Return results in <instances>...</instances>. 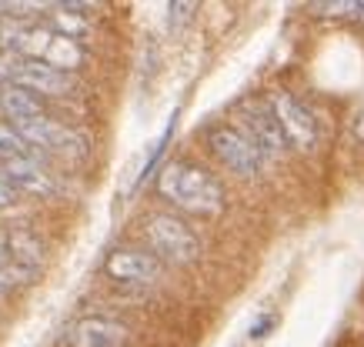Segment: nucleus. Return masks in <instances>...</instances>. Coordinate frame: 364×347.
Listing matches in <instances>:
<instances>
[{
  "label": "nucleus",
  "mask_w": 364,
  "mask_h": 347,
  "mask_svg": "<svg viewBox=\"0 0 364 347\" xmlns=\"http://www.w3.org/2000/svg\"><path fill=\"white\" fill-rule=\"evenodd\" d=\"M157 191L164 194L174 207L198 214V217H218L224 211L221 180L208 174L204 167H198V164H188V160L167 164L161 170V177H157Z\"/></svg>",
  "instance_id": "1"
},
{
  "label": "nucleus",
  "mask_w": 364,
  "mask_h": 347,
  "mask_svg": "<svg viewBox=\"0 0 364 347\" xmlns=\"http://www.w3.org/2000/svg\"><path fill=\"white\" fill-rule=\"evenodd\" d=\"M0 44L7 47V54H21L27 60H37V64H47L54 70H64V74H74L77 67H84V47L70 37L57 34L54 27H41V23H17V27H7L0 34Z\"/></svg>",
  "instance_id": "2"
},
{
  "label": "nucleus",
  "mask_w": 364,
  "mask_h": 347,
  "mask_svg": "<svg viewBox=\"0 0 364 347\" xmlns=\"http://www.w3.org/2000/svg\"><path fill=\"white\" fill-rule=\"evenodd\" d=\"M144 237H147V244H151L157 260L184 268V264H194L200 258L198 234L174 214H151L144 221Z\"/></svg>",
  "instance_id": "3"
},
{
  "label": "nucleus",
  "mask_w": 364,
  "mask_h": 347,
  "mask_svg": "<svg viewBox=\"0 0 364 347\" xmlns=\"http://www.w3.org/2000/svg\"><path fill=\"white\" fill-rule=\"evenodd\" d=\"M14 131L33 147V150H54V154H64V157H87V137L80 134V131H70L64 123L50 121L47 114L41 117H31V121H17L11 123Z\"/></svg>",
  "instance_id": "4"
},
{
  "label": "nucleus",
  "mask_w": 364,
  "mask_h": 347,
  "mask_svg": "<svg viewBox=\"0 0 364 347\" xmlns=\"http://www.w3.org/2000/svg\"><path fill=\"white\" fill-rule=\"evenodd\" d=\"M264 104L271 107V114H274V121H277V127H281V137H284L287 147L311 150V147L318 144V121H314V114H311L294 94L271 90V97H267Z\"/></svg>",
  "instance_id": "5"
},
{
  "label": "nucleus",
  "mask_w": 364,
  "mask_h": 347,
  "mask_svg": "<svg viewBox=\"0 0 364 347\" xmlns=\"http://www.w3.org/2000/svg\"><path fill=\"white\" fill-rule=\"evenodd\" d=\"M234 121H237L234 131H241L261 150V157H281L287 150L284 137H281V127H277L274 114H271V107L264 101H244L237 107V114H234Z\"/></svg>",
  "instance_id": "6"
},
{
  "label": "nucleus",
  "mask_w": 364,
  "mask_h": 347,
  "mask_svg": "<svg viewBox=\"0 0 364 347\" xmlns=\"http://www.w3.org/2000/svg\"><path fill=\"white\" fill-rule=\"evenodd\" d=\"M208 147L224 167L234 170V174H241V177H254V174H261V167H264L261 150H257L241 131H234V127H214L208 134Z\"/></svg>",
  "instance_id": "7"
},
{
  "label": "nucleus",
  "mask_w": 364,
  "mask_h": 347,
  "mask_svg": "<svg viewBox=\"0 0 364 347\" xmlns=\"http://www.w3.org/2000/svg\"><path fill=\"white\" fill-rule=\"evenodd\" d=\"M0 180H7L17 194H31V197H54V194L60 191L54 174L41 164V157L0 160Z\"/></svg>",
  "instance_id": "8"
},
{
  "label": "nucleus",
  "mask_w": 364,
  "mask_h": 347,
  "mask_svg": "<svg viewBox=\"0 0 364 347\" xmlns=\"http://www.w3.org/2000/svg\"><path fill=\"white\" fill-rule=\"evenodd\" d=\"M104 270L107 277L117 280V284H154L164 274V264L147 254V250H137V247H117L111 258L104 260Z\"/></svg>",
  "instance_id": "9"
},
{
  "label": "nucleus",
  "mask_w": 364,
  "mask_h": 347,
  "mask_svg": "<svg viewBox=\"0 0 364 347\" xmlns=\"http://www.w3.org/2000/svg\"><path fill=\"white\" fill-rule=\"evenodd\" d=\"M11 84L37 94L41 101H44V97H67V94L77 90V77H74V74L54 70V67H47V64H37V60H21Z\"/></svg>",
  "instance_id": "10"
},
{
  "label": "nucleus",
  "mask_w": 364,
  "mask_h": 347,
  "mask_svg": "<svg viewBox=\"0 0 364 347\" xmlns=\"http://www.w3.org/2000/svg\"><path fill=\"white\" fill-rule=\"evenodd\" d=\"M67 341L74 347H124L127 344V327L111 317H80L70 327Z\"/></svg>",
  "instance_id": "11"
},
{
  "label": "nucleus",
  "mask_w": 364,
  "mask_h": 347,
  "mask_svg": "<svg viewBox=\"0 0 364 347\" xmlns=\"http://www.w3.org/2000/svg\"><path fill=\"white\" fill-rule=\"evenodd\" d=\"M0 111L7 114L14 123L17 121H31V117H41L44 114V101L31 94V90L17 87V84H4L0 87Z\"/></svg>",
  "instance_id": "12"
},
{
  "label": "nucleus",
  "mask_w": 364,
  "mask_h": 347,
  "mask_svg": "<svg viewBox=\"0 0 364 347\" xmlns=\"http://www.w3.org/2000/svg\"><path fill=\"white\" fill-rule=\"evenodd\" d=\"M7 258H14V264L23 270H33L41 260H44V244H41V237L31 234V231H11L7 234Z\"/></svg>",
  "instance_id": "13"
},
{
  "label": "nucleus",
  "mask_w": 364,
  "mask_h": 347,
  "mask_svg": "<svg viewBox=\"0 0 364 347\" xmlns=\"http://www.w3.org/2000/svg\"><path fill=\"white\" fill-rule=\"evenodd\" d=\"M50 11H54L50 13V27H54L57 34H64L80 44V37L90 31V21L80 13V11H87V7L84 4H54Z\"/></svg>",
  "instance_id": "14"
},
{
  "label": "nucleus",
  "mask_w": 364,
  "mask_h": 347,
  "mask_svg": "<svg viewBox=\"0 0 364 347\" xmlns=\"http://www.w3.org/2000/svg\"><path fill=\"white\" fill-rule=\"evenodd\" d=\"M14 157H41V150H33L14 127L0 123V160H14Z\"/></svg>",
  "instance_id": "15"
},
{
  "label": "nucleus",
  "mask_w": 364,
  "mask_h": 347,
  "mask_svg": "<svg viewBox=\"0 0 364 347\" xmlns=\"http://www.w3.org/2000/svg\"><path fill=\"white\" fill-rule=\"evenodd\" d=\"M321 17H364V0H338V4H311Z\"/></svg>",
  "instance_id": "16"
},
{
  "label": "nucleus",
  "mask_w": 364,
  "mask_h": 347,
  "mask_svg": "<svg viewBox=\"0 0 364 347\" xmlns=\"http://www.w3.org/2000/svg\"><path fill=\"white\" fill-rule=\"evenodd\" d=\"M31 274L33 270H23V268H17V264H14V268H0V294H7L14 284H23Z\"/></svg>",
  "instance_id": "17"
},
{
  "label": "nucleus",
  "mask_w": 364,
  "mask_h": 347,
  "mask_svg": "<svg viewBox=\"0 0 364 347\" xmlns=\"http://www.w3.org/2000/svg\"><path fill=\"white\" fill-rule=\"evenodd\" d=\"M14 74H17V60H14V54L4 50V54H0V87H4V84H11Z\"/></svg>",
  "instance_id": "18"
},
{
  "label": "nucleus",
  "mask_w": 364,
  "mask_h": 347,
  "mask_svg": "<svg viewBox=\"0 0 364 347\" xmlns=\"http://www.w3.org/2000/svg\"><path fill=\"white\" fill-rule=\"evenodd\" d=\"M274 314H264V317H261V321H257V324L251 327V341H264L267 337V331H271V327H274Z\"/></svg>",
  "instance_id": "19"
},
{
  "label": "nucleus",
  "mask_w": 364,
  "mask_h": 347,
  "mask_svg": "<svg viewBox=\"0 0 364 347\" xmlns=\"http://www.w3.org/2000/svg\"><path fill=\"white\" fill-rule=\"evenodd\" d=\"M14 204H17V191H14L7 180H0V211H11Z\"/></svg>",
  "instance_id": "20"
},
{
  "label": "nucleus",
  "mask_w": 364,
  "mask_h": 347,
  "mask_svg": "<svg viewBox=\"0 0 364 347\" xmlns=\"http://www.w3.org/2000/svg\"><path fill=\"white\" fill-rule=\"evenodd\" d=\"M191 11H194V4H171V23L188 21Z\"/></svg>",
  "instance_id": "21"
},
{
  "label": "nucleus",
  "mask_w": 364,
  "mask_h": 347,
  "mask_svg": "<svg viewBox=\"0 0 364 347\" xmlns=\"http://www.w3.org/2000/svg\"><path fill=\"white\" fill-rule=\"evenodd\" d=\"M354 131H358V137H361V141H364V107H361V111H358V123H354Z\"/></svg>",
  "instance_id": "22"
},
{
  "label": "nucleus",
  "mask_w": 364,
  "mask_h": 347,
  "mask_svg": "<svg viewBox=\"0 0 364 347\" xmlns=\"http://www.w3.org/2000/svg\"><path fill=\"white\" fill-rule=\"evenodd\" d=\"M4 260H7V234H0V268H4Z\"/></svg>",
  "instance_id": "23"
}]
</instances>
